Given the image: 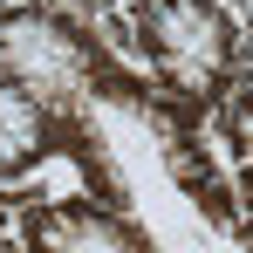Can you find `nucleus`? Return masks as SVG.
I'll return each mask as SVG.
<instances>
[{
    "label": "nucleus",
    "instance_id": "f257e3e1",
    "mask_svg": "<svg viewBox=\"0 0 253 253\" xmlns=\"http://www.w3.org/2000/svg\"><path fill=\"white\" fill-rule=\"evenodd\" d=\"M124 42L171 96H219L253 69V35L233 0H124Z\"/></svg>",
    "mask_w": 253,
    "mask_h": 253
},
{
    "label": "nucleus",
    "instance_id": "f03ea898",
    "mask_svg": "<svg viewBox=\"0 0 253 253\" xmlns=\"http://www.w3.org/2000/svg\"><path fill=\"white\" fill-rule=\"evenodd\" d=\"M0 76L55 117H76L83 89L110 76V48L69 0H0Z\"/></svg>",
    "mask_w": 253,
    "mask_h": 253
},
{
    "label": "nucleus",
    "instance_id": "7ed1b4c3",
    "mask_svg": "<svg viewBox=\"0 0 253 253\" xmlns=\"http://www.w3.org/2000/svg\"><path fill=\"white\" fill-rule=\"evenodd\" d=\"M55 137H62V117L0 76V185H21L35 165H48Z\"/></svg>",
    "mask_w": 253,
    "mask_h": 253
},
{
    "label": "nucleus",
    "instance_id": "20e7f679",
    "mask_svg": "<svg viewBox=\"0 0 253 253\" xmlns=\"http://www.w3.org/2000/svg\"><path fill=\"white\" fill-rule=\"evenodd\" d=\"M212 144H219V158L233 171V192L253 212V69L212 96Z\"/></svg>",
    "mask_w": 253,
    "mask_h": 253
},
{
    "label": "nucleus",
    "instance_id": "39448f33",
    "mask_svg": "<svg viewBox=\"0 0 253 253\" xmlns=\"http://www.w3.org/2000/svg\"><path fill=\"white\" fill-rule=\"evenodd\" d=\"M69 7H89V0H69Z\"/></svg>",
    "mask_w": 253,
    "mask_h": 253
},
{
    "label": "nucleus",
    "instance_id": "423d86ee",
    "mask_svg": "<svg viewBox=\"0 0 253 253\" xmlns=\"http://www.w3.org/2000/svg\"><path fill=\"white\" fill-rule=\"evenodd\" d=\"M247 7H253V0H247Z\"/></svg>",
    "mask_w": 253,
    "mask_h": 253
}]
</instances>
